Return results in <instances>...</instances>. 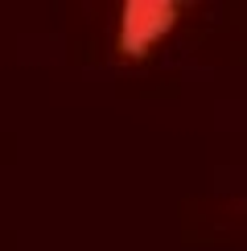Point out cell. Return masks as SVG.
Wrapping results in <instances>:
<instances>
[{
  "instance_id": "6da1fadb",
  "label": "cell",
  "mask_w": 247,
  "mask_h": 251,
  "mask_svg": "<svg viewBox=\"0 0 247 251\" xmlns=\"http://www.w3.org/2000/svg\"><path fill=\"white\" fill-rule=\"evenodd\" d=\"M181 4L173 0H128L116 21V50L124 62H140L177 29Z\"/></svg>"
}]
</instances>
